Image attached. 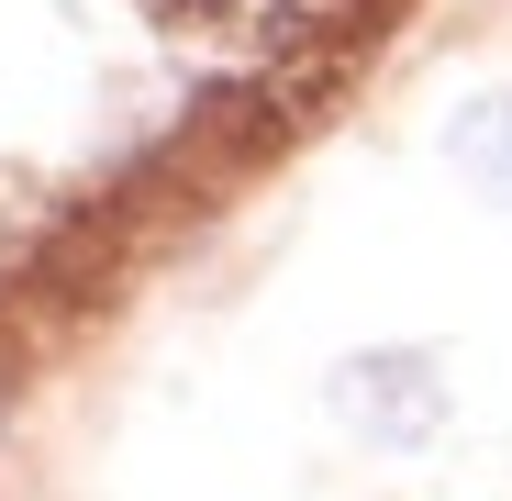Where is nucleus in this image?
Segmentation results:
<instances>
[{"label": "nucleus", "mask_w": 512, "mask_h": 501, "mask_svg": "<svg viewBox=\"0 0 512 501\" xmlns=\"http://www.w3.org/2000/svg\"><path fill=\"white\" fill-rule=\"evenodd\" d=\"M446 167H457L479 201H512V90H479L446 123Z\"/></svg>", "instance_id": "nucleus-1"}]
</instances>
